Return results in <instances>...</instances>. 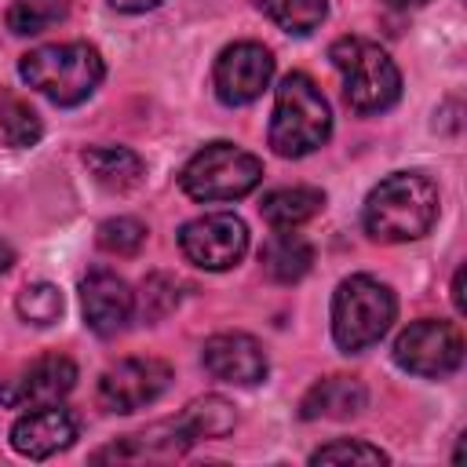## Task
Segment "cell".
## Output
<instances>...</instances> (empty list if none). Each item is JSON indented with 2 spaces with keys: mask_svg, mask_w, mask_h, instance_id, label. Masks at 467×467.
I'll return each mask as SVG.
<instances>
[{
  "mask_svg": "<svg viewBox=\"0 0 467 467\" xmlns=\"http://www.w3.org/2000/svg\"><path fill=\"white\" fill-rule=\"evenodd\" d=\"M11 259H15V255H11V248H7L4 241H0V274H4L7 266H11Z\"/></svg>",
  "mask_w": 467,
  "mask_h": 467,
  "instance_id": "cell-30",
  "label": "cell"
},
{
  "mask_svg": "<svg viewBox=\"0 0 467 467\" xmlns=\"http://www.w3.org/2000/svg\"><path fill=\"white\" fill-rule=\"evenodd\" d=\"M69 15V0H15L7 7V29L18 36L44 33Z\"/></svg>",
  "mask_w": 467,
  "mask_h": 467,
  "instance_id": "cell-23",
  "label": "cell"
},
{
  "mask_svg": "<svg viewBox=\"0 0 467 467\" xmlns=\"http://www.w3.org/2000/svg\"><path fill=\"white\" fill-rule=\"evenodd\" d=\"M394 292L372 274H354L339 281L332 296V339L343 354H361L379 343L394 321Z\"/></svg>",
  "mask_w": 467,
  "mask_h": 467,
  "instance_id": "cell-5",
  "label": "cell"
},
{
  "mask_svg": "<svg viewBox=\"0 0 467 467\" xmlns=\"http://www.w3.org/2000/svg\"><path fill=\"white\" fill-rule=\"evenodd\" d=\"M368 394L361 387V379H350V376H328V379H317L306 394H303V405H299V416L303 420H350L365 409Z\"/></svg>",
  "mask_w": 467,
  "mask_h": 467,
  "instance_id": "cell-16",
  "label": "cell"
},
{
  "mask_svg": "<svg viewBox=\"0 0 467 467\" xmlns=\"http://www.w3.org/2000/svg\"><path fill=\"white\" fill-rule=\"evenodd\" d=\"M171 383V368L161 358H124L99 379V401L109 412H135L157 401Z\"/></svg>",
  "mask_w": 467,
  "mask_h": 467,
  "instance_id": "cell-10",
  "label": "cell"
},
{
  "mask_svg": "<svg viewBox=\"0 0 467 467\" xmlns=\"http://www.w3.org/2000/svg\"><path fill=\"white\" fill-rule=\"evenodd\" d=\"M62 292L55 288V285H47V281H36V285H26L22 292H18V299H15V310H18V317L26 321V325H36V328H44V325H55L58 317H62Z\"/></svg>",
  "mask_w": 467,
  "mask_h": 467,
  "instance_id": "cell-24",
  "label": "cell"
},
{
  "mask_svg": "<svg viewBox=\"0 0 467 467\" xmlns=\"http://www.w3.org/2000/svg\"><path fill=\"white\" fill-rule=\"evenodd\" d=\"M179 248L201 270H230L248 252V226L234 212L197 215L179 230Z\"/></svg>",
  "mask_w": 467,
  "mask_h": 467,
  "instance_id": "cell-8",
  "label": "cell"
},
{
  "mask_svg": "<svg viewBox=\"0 0 467 467\" xmlns=\"http://www.w3.org/2000/svg\"><path fill=\"white\" fill-rule=\"evenodd\" d=\"M387 7H394V11H412V7H423L427 0H383Z\"/></svg>",
  "mask_w": 467,
  "mask_h": 467,
  "instance_id": "cell-29",
  "label": "cell"
},
{
  "mask_svg": "<svg viewBox=\"0 0 467 467\" xmlns=\"http://www.w3.org/2000/svg\"><path fill=\"white\" fill-rule=\"evenodd\" d=\"M332 135V109L317 84L306 73H288L277 84L274 117H270V146L281 157H306L325 146Z\"/></svg>",
  "mask_w": 467,
  "mask_h": 467,
  "instance_id": "cell-3",
  "label": "cell"
},
{
  "mask_svg": "<svg viewBox=\"0 0 467 467\" xmlns=\"http://www.w3.org/2000/svg\"><path fill=\"white\" fill-rule=\"evenodd\" d=\"M259 7L274 26L296 36L314 33L328 15V0H259Z\"/></svg>",
  "mask_w": 467,
  "mask_h": 467,
  "instance_id": "cell-22",
  "label": "cell"
},
{
  "mask_svg": "<svg viewBox=\"0 0 467 467\" xmlns=\"http://www.w3.org/2000/svg\"><path fill=\"white\" fill-rule=\"evenodd\" d=\"M263 179V164L255 153L234 146V142H208L182 164V190L193 201H237L252 193Z\"/></svg>",
  "mask_w": 467,
  "mask_h": 467,
  "instance_id": "cell-6",
  "label": "cell"
},
{
  "mask_svg": "<svg viewBox=\"0 0 467 467\" xmlns=\"http://www.w3.org/2000/svg\"><path fill=\"white\" fill-rule=\"evenodd\" d=\"M84 164H88V171L95 175L99 186L117 190V193L139 186L142 175H146L142 157L124 150V146H91V150H84Z\"/></svg>",
  "mask_w": 467,
  "mask_h": 467,
  "instance_id": "cell-18",
  "label": "cell"
},
{
  "mask_svg": "<svg viewBox=\"0 0 467 467\" xmlns=\"http://www.w3.org/2000/svg\"><path fill=\"white\" fill-rule=\"evenodd\" d=\"M146 241V226L131 215H117V219H106L99 226V244L113 255H135Z\"/></svg>",
  "mask_w": 467,
  "mask_h": 467,
  "instance_id": "cell-25",
  "label": "cell"
},
{
  "mask_svg": "<svg viewBox=\"0 0 467 467\" xmlns=\"http://www.w3.org/2000/svg\"><path fill=\"white\" fill-rule=\"evenodd\" d=\"M328 58L343 77V99L354 113H383L401 99V73L379 44L343 36L328 47Z\"/></svg>",
  "mask_w": 467,
  "mask_h": 467,
  "instance_id": "cell-4",
  "label": "cell"
},
{
  "mask_svg": "<svg viewBox=\"0 0 467 467\" xmlns=\"http://www.w3.org/2000/svg\"><path fill=\"white\" fill-rule=\"evenodd\" d=\"M77 383V365L66 354H44L33 365H26L18 376L0 379V401L11 409H33L62 401Z\"/></svg>",
  "mask_w": 467,
  "mask_h": 467,
  "instance_id": "cell-11",
  "label": "cell"
},
{
  "mask_svg": "<svg viewBox=\"0 0 467 467\" xmlns=\"http://www.w3.org/2000/svg\"><path fill=\"white\" fill-rule=\"evenodd\" d=\"M259 259H263V270H266L270 281H277V285H292V281H299V277L310 270V263H314V248H310L299 234L277 230V234L263 244Z\"/></svg>",
  "mask_w": 467,
  "mask_h": 467,
  "instance_id": "cell-19",
  "label": "cell"
},
{
  "mask_svg": "<svg viewBox=\"0 0 467 467\" xmlns=\"http://www.w3.org/2000/svg\"><path fill=\"white\" fill-rule=\"evenodd\" d=\"M212 80H215V95L226 106L255 102L274 80V55L255 40H237L219 51Z\"/></svg>",
  "mask_w": 467,
  "mask_h": 467,
  "instance_id": "cell-9",
  "label": "cell"
},
{
  "mask_svg": "<svg viewBox=\"0 0 467 467\" xmlns=\"http://www.w3.org/2000/svg\"><path fill=\"white\" fill-rule=\"evenodd\" d=\"M365 230L376 241L401 244L423 237L438 219V186L420 171H394L365 197Z\"/></svg>",
  "mask_w": 467,
  "mask_h": 467,
  "instance_id": "cell-1",
  "label": "cell"
},
{
  "mask_svg": "<svg viewBox=\"0 0 467 467\" xmlns=\"http://www.w3.org/2000/svg\"><path fill=\"white\" fill-rule=\"evenodd\" d=\"M18 73L29 88L47 95L51 102L77 106L102 84L106 66L91 44L69 40V44H44V47L26 51L18 62Z\"/></svg>",
  "mask_w": 467,
  "mask_h": 467,
  "instance_id": "cell-2",
  "label": "cell"
},
{
  "mask_svg": "<svg viewBox=\"0 0 467 467\" xmlns=\"http://www.w3.org/2000/svg\"><path fill=\"white\" fill-rule=\"evenodd\" d=\"M394 361L423 379L452 376L463 361V339L449 321H416L394 339Z\"/></svg>",
  "mask_w": 467,
  "mask_h": 467,
  "instance_id": "cell-7",
  "label": "cell"
},
{
  "mask_svg": "<svg viewBox=\"0 0 467 467\" xmlns=\"http://www.w3.org/2000/svg\"><path fill=\"white\" fill-rule=\"evenodd\" d=\"M452 303H456V310L463 314V270H456V281H452Z\"/></svg>",
  "mask_w": 467,
  "mask_h": 467,
  "instance_id": "cell-28",
  "label": "cell"
},
{
  "mask_svg": "<svg viewBox=\"0 0 467 467\" xmlns=\"http://www.w3.org/2000/svg\"><path fill=\"white\" fill-rule=\"evenodd\" d=\"M80 306H84V321H88L91 332L113 336V332H120L128 325V317L135 310V296L117 274L91 270L80 281Z\"/></svg>",
  "mask_w": 467,
  "mask_h": 467,
  "instance_id": "cell-14",
  "label": "cell"
},
{
  "mask_svg": "<svg viewBox=\"0 0 467 467\" xmlns=\"http://www.w3.org/2000/svg\"><path fill=\"white\" fill-rule=\"evenodd\" d=\"M234 423H237V412H234V405H230L226 398H219V394L193 398V401L182 409V416H179V427L186 431L190 441L223 438V434L234 431Z\"/></svg>",
  "mask_w": 467,
  "mask_h": 467,
  "instance_id": "cell-20",
  "label": "cell"
},
{
  "mask_svg": "<svg viewBox=\"0 0 467 467\" xmlns=\"http://www.w3.org/2000/svg\"><path fill=\"white\" fill-rule=\"evenodd\" d=\"M201 361L212 379L234 387H255L266 379V354L255 336L248 332H219L204 343Z\"/></svg>",
  "mask_w": 467,
  "mask_h": 467,
  "instance_id": "cell-12",
  "label": "cell"
},
{
  "mask_svg": "<svg viewBox=\"0 0 467 467\" xmlns=\"http://www.w3.org/2000/svg\"><path fill=\"white\" fill-rule=\"evenodd\" d=\"M44 124L36 117V109L18 99L15 91H0V142L11 150H26L33 142H40Z\"/></svg>",
  "mask_w": 467,
  "mask_h": 467,
  "instance_id": "cell-21",
  "label": "cell"
},
{
  "mask_svg": "<svg viewBox=\"0 0 467 467\" xmlns=\"http://www.w3.org/2000/svg\"><path fill=\"white\" fill-rule=\"evenodd\" d=\"M77 438V416L69 409H62L58 401L51 405H33L26 416L15 420L11 427V445L15 452L29 456V460H47L62 449H69Z\"/></svg>",
  "mask_w": 467,
  "mask_h": 467,
  "instance_id": "cell-13",
  "label": "cell"
},
{
  "mask_svg": "<svg viewBox=\"0 0 467 467\" xmlns=\"http://www.w3.org/2000/svg\"><path fill=\"white\" fill-rule=\"evenodd\" d=\"M161 0H109V7H117V11H128V15H139V11H150V7H157Z\"/></svg>",
  "mask_w": 467,
  "mask_h": 467,
  "instance_id": "cell-27",
  "label": "cell"
},
{
  "mask_svg": "<svg viewBox=\"0 0 467 467\" xmlns=\"http://www.w3.org/2000/svg\"><path fill=\"white\" fill-rule=\"evenodd\" d=\"M193 441L186 438V431L179 427V420L171 423H153L139 434H128L106 449H99L91 460L95 463H106V460H117V463H142V460H175L190 449Z\"/></svg>",
  "mask_w": 467,
  "mask_h": 467,
  "instance_id": "cell-15",
  "label": "cell"
},
{
  "mask_svg": "<svg viewBox=\"0 0 467 467\" xmlns=\"http://www.w3.org/2000/svg\"><path fill=\"white\" fill-rule=\"evenodd\" d=\"M310 463H387V452L358 438H339V441L314 449Z\"/></svg>",
  "mask_w": 467,
  "mask_h": 467,
  "instance_id": "cell-26",
  "label": "cell"
},
{
  "mask_svg": "<svg viewBox=\"0 0 467 467\" xmlns=\"http://www.w3.org/2000/svg\"><path fill=\"white\" fill-rule=\"evenodd\" d=\"M321 208H325V193L317 186H281V190H270L259 204L263 219L274 230H296L299 223L314 219Z\"/></svg>",
  "mask_w": 467,
  "mask_h": 467,
  "instance_id": "cell-17",
  "label": "cell"
}]
</instances>
